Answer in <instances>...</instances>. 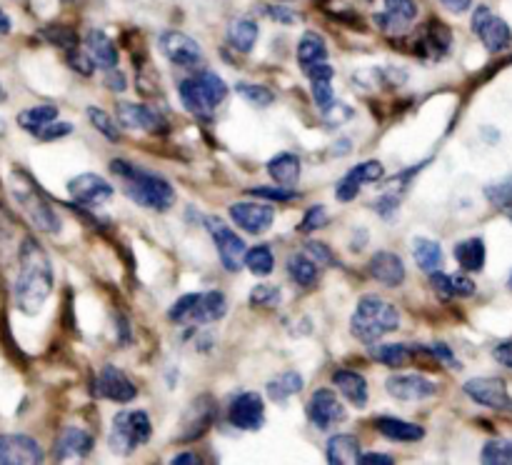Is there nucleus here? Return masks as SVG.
<instances>
[{
    "label": "nucleus",
    "mask_w": 512,
    "mask_h": 465,
    "mask_svg": "<svg viewBox=\"0 0 512 465\" xmlns=\"http://www.w3.org/2000/svg\"><path fill=\"white\" fill-rule=\"evenodd\" d=\"M230 423L240 430H260L265 423V405L263 398L253 390L240 393L230 405Z\"/></svg>",
    "instance_id": "obj_15"
},
{
    "label": "nucleus",
    "mask_w": 512,
    "mask_h": 465,
    "mask_svg": "<svg viewBox=\"0 0 512 465\" xmlns=\"http://www.w3.org/2000/svg\"><path fill=\"white\" fill-rule=\"evenodd\" d=\"M43 458L38 440L20 433L0 435V465H38L43 463Z\"/></svg>",
    "instance_id": "obj_11"
},
{
    "label": "nucleus",
    "mask_w": 512,
    "mask_h": 465,
    "mask_svg": "<svg viewBox=\"0 0 512 465\" xmlns=\"http://www.w3.org/2000/svg\"><path fill=\"white\" fill-rule=\"evenodd\" d=\"M288 273H290V278L300 285V288H310V285H315V280H318V263L303 253L290 255Z\"/></svg>",
    "instance_id": "obj_40"
},
{
    "label": "nucleus",
    "mask_w": 512,
    "mask_h": 465,
    "mask_svg": "<svg viewBox=\"0 0 512 465\" xmlns=\"http://www.w3.org/2000/svg\"><path fill=\"white\" fill-rule=\"evenodd\" d=\"M268 173L273 175V180L285 188H293L300 178V158L293 153H280L275 155L268 163Z\"/></svg>",
    "instance_id": "obj_31"
},
{
    "label": "nucleus",
    "mask_w": 512,
    "mask_h": 465,
    "mask_svg": "<svg viewBox=\"0 0 512 465\" xmlns=\"http://www.w3.org/2000/svg\"><path fill=\"white\" fill-rule=\"evenodd\" d=\"M450 43H453V35H450L448 25H443L440 20H430L423 38H420L423 53L430 55V58H443L450 50Z\"/></svg>",
    "instance_id": "obj_29"
},
{
    "label": "nucleus",
    "mask_w": 512,
    "mask_h": 465,
    "mask_svg": "<svg viewBox=\"0 0 512 465\" xmlns=\"http://www.w3.org/2000/svg\"><path fill=\"white\" fill-rule=\"evenodd\" d=\"M243 263L248 265V270L253 275H270L273 273V265H275L273 250H270L268 245H255L253 250H248V253H245Z\"/></svg>",
    "instance_id": "obj_41"
},
{
    "label": "nucleus",
    "mask_w": 512,
    "mask_h": 465,
    "mask_svg": "<svg viewBox=\"0 0 512 465\" xmlns=\"http://www.w3.org/2000/svg\"><path fill=\"white\" fill-rule=\"evenodd\" d=\"M258 23L250 18H235L233 23L228 25V43L233 45L235 50H240V53H250L255 45V40H258Z\"/></svg>",
    "instance_id": "obj_33"
},
{
    "label": "nucleus",
    "mask_w": 512,
    "mask_h": 465,
    "mask_svg": "<svg viewBox=\"0 0 512 465\" xmlns=\"http://www.w3.org/2000/svg\"><path fill=\"white\" fill-rule=\"evenodd\" d=\"M235 90L240 93V98L248 100L250 105H258V108H268L270 103L275 100V93L265 85H255V83H238Z\"/></svg>",
    "instance_id": "obj_43"
},
{
    "label": "nucleus",
    "mask_w": 512,
    "mask_h": 465,
    "mask_svg": "<svg viewBox=\"0 0 512 465\" xmlns=\"http://www.w3.org/2000/svg\"><path fill=\"white\" fill-rule=\"evenodd\" d=\"M413 255L425 273L440 270V265H443V250H440V245L435 243V240L415 238L413 240Z\"/></svg>",
    "instance_id": "obj_38"
},
{
    "label": "nucleus",
    "mask_w": 512,
    "mask_h": 465,
    "mask_svg": "<svg viewBox=\"0 0 512 465\" xmlns=\"http://www.w3.org/2000/svg\"><path fill=\"white\" fill-rule=\"evenodd\" d=\"M375 360H380L383 365H390V368H403L410 358L415 355L413 348H408L405 343H385V345H373L370 348Z\"/></svg>",
    "instance_id": "obj_39"
},
{
    "label": "nucleus",
    "mask_w": 512,
    "mask_h": 465,
    "mask_svg": "<svg viewBox=\"0 0 512 465\" xmlns=\"http://www.w3.org/2000/svg\"><path fill=\"white\" fill-rule=\"evenodd\" d=\"M48 38L53 40V43L63 45V48H73V45H75V35L70 33V30H65V28L48 30Z\"/></svg>",
    "instance_id": "obj_53"
},
{
    "label": "nucleus",
    "mask_w": 512,
    "mask_h": 465,
    "mask_svg": "<svg viewBox=\"0 0 512 465\" xmlns=\"http://www.w3.org/2000/svg\"><path fill=\"white\" fill-rule=\"evenodd\" d=\"M368 270H370V275L378 280V283L388 285V288H398V285H403V280H405L403 260H400V255L388 253V250H383V253H375L373 258H370Z\"/></svg>",
    "instance_id": "obj_23"
},
{
    "label": "nucleus",
    "mask_w": 512,
    "mask_h": 465,
    "mask_svg": "<svg viewBox=\"0 0 512 465\" xmlns=\"http://www.w3.org/2000/svg\"><path fill=\"white\" fill-rule=\"evenodd\" d=\"M70 130H73V125L70 123H55L53 120V123H48L43 130H40L38 138L40 140H55V138H63V135H68Z\"/></svg>",
    "instance_id": "obj_51"
},
{
    "label": "nucleus",
    "mask_w": 512,
    "mask_h": 465,
    "mask_svg": "<svg viewBox=\"0 0 512 465\" xmlns=\"http://www.w3.org/2000/svg\"><path fill=\"white\" fill-rule=\"evenodd\" d=\"M480 460L488 465H512V440H490Z\"/></svg>",
    "instance_id": "obj_42"
},
{
    "label": "nucleus",
    "mask_w": 512,
    "mask_h": 465,
    "mask_svg": "<svg viewBox=\"0 0 512 465\" xmlns=\"http://www.w3.org/2000/svg\"><path fill=\"white\" fill-rule=\"evenodd\" d=\"M110 170L123 180L125 195H128L133 203H138L140 208L165 213V210H170V205L175 203L173 185L165 178H160V175L135 168V165L125 163V160H113V163H110Z\"/></svg>",
    "instance_id": "obj_2"
},
{
    "label": "nucleus",
    "mask_w": 512,
    "mask_h": 465,
    "mask_svg": "<svg viewBox=\"0 0 512 465\" xmlns=\"http://www.w3.org/2000/svg\"><path fill=\"white\" fill-rule=\"evenodd\" d=\"M88 120H90V123H93L95 128H98L100 133H103L108 140H120L118 125H115V120L110 118V115L105 113V110H100V108H88Z\"/></svg>",
    "instance_id": "obj_45"
},
{
    "label": "nucleus",
    "mask_w": 512,
    "mask_h": 465,
    "mask_svg": "<svg viewBox=\"0 0 512 465\" xmlns=\"http://www.w3.org/2000/svg\"><path fill=\"white\" fill-rule=\"evenodd\" d=\"M375 428L390 440H400V443H415L425 435V430L420 425L408 423V420L400 418H390V415H383V418L375 420Z\"/></svg>",
    "instance_id": "obj_28"
},
{
    "label": "nucleus",
    "mask_w": 512,
    "mask_h": 465,
    "mask_svg": "<svg viewBox=\"0 0 512 465\" xmlns=\"http://www.w3.org/2000/svg\"><path fill=\"white\" fill-rule=\"evenodd\" d=\"M118 120L125 128L145 130V133H158L165 125V120L153 108L138 103H118Z\"/></svg>",
    "instance_id": "obj_22"
},
{
    "label": "nucleus",
    "mask_w": 512,
    "mask_h": 465,
    "mask_svg": "<svg viewBox=\"0 0 512 465\" xmlns=\"http://www.w3.org/2000/svg\"><path fill=\"white\" fill-rule=\"evenodd\" d=\"M10 190H13L15 200H18V205L23 208V213L28 215L35 228L43 230V233H60L58 213L50 208V203L40 193L38 185L23 170H13V175H10Z\"/></svg>",
    "instance_id": "obj_4"
},
{
    "label": "nucleus",
    "mask_w": 512,
    "mask_h": 465,
    "mask_svg": "<svg viewBox=\"0 0 512 465\" xmlns=\"http://www.w3.org/2000/svg\"><path fill=\"white\" fill-rule=\"evenodd\" d=\"M5 100V90H3V85H0V103H3Z\"/></svg>",
    "instance_id": "obj_59"
},
{
    "label": "nucleus",
    "mask_w": 512,
    "mask_h": 465,
    "mask_svg": "<svg viewBox=\"0 0 512 465\" xmlns=\"http://www.w3.org/2000/svg\"><path fill=\"white\" fill-rule=\"evenodd\" d=\"M50 293H53V265L48 253L33 238H25L18 250V275L13 285L15 305L20 313L35 315Z\"/></svg>",
    "instance_id": "obj_1"
},
{
    "label": "nucleus",
    "mask_w": 512,
    "mask_h": 465,
    "mask_svg": "<svg viewBox=\"0 0 512 465\" xmlns=\"http://www.w3.org/2000/svg\"><path fill=\"white\" fill-rule=\"evenodd\" d=\"M68 63H70V68L73 70H78V73H83V75H90L93 73V60H90V55H83L80 53L78 48H70V53H68Z\"/></svg>",
    "instance_id": "obj_50"
},
{
    "label": "nucleus",
    "mask_w": 512,
    "mask_h": 465,
    "mask_svg": "<svg viewBox=\"0 0 512 465\" xmlns=\"http://www.w3.org/2000/svg\"><path fill=\"white\" fill-rule=\"evenodd\" d=\"M85 48L93 63H98L103 70L118 68V50L115 43L103 33V30H88L85 33Z\"/></svg>",
    "instance_id": "obj_25"
},
{
    "label": "nucleus",
    "mask_w": 512,
    "mask_h": 465,
    "mask_svg": "<svg viewBox=\"0 0 512 465\" xmlns=\"http://www.w3.org/2000/svg\"><path fill=\"white\" fill-rule=\"evenodd\" d=\"M205 225H208L210 235H213V240H215L220 263H223L225 270H230V273H238V270L243 268V260H245L243 238H240V235H235V230H230L220 218H208L205 220Z\"/></svg>",
    "instance_id": "obj_10"
},
{
    "label": "nucleus",
    "mask_w": 512,
    "mask_h": 465,
    "mask_svg": "<svg viewBox=\"0 0 512 465\" xmlns=\"http://www.w3.org/2000/svg\"><path fill=\"white\" fill-rule=\"evenodd\" d=\"M280 298H283V293H280V288H275V285H255L253 290H250V303L253 305H263V308H275V305L280 303Z\"/></svg>",
    "instance_id": "obj_46"
},
{
    "label": "nucleus",
    "mask_w": 512,
    "mask_h": 465,
    "mask_svg": "<svg viewBox=\"0 0 512 465\" xmlns=\"http://www.w3.org/2000/svg\"><path fill=\"white\" fill-rule=\"evenodd\" d=\"M465 395L473 398L478 405L493 410H510L512 413V395L508 393V385L500 378H470L463 385Z\"/></svg>",
    "instance_id": "obj_12"
},
{
    "label": "nucleus",
    "mask_w": 512,
    "mask_h": 465,
    "mask_svg": "<svg viewBox=\"0 0 512 465\" xmlns=\"http://www.w3.org/2000/svg\"><path fill=\"white\" fill-rule=\"evenodd\" d=\"M300 390H303V375L295 373V370L280 373L278 378H273L268 383V395L275 400V403H285L288 398L298 395Z\"/></svg>",
    "instance_id": "obj_37"
},
{
    "label": "nucleus",
    "mask_w": 512,
    "mask_h": 465,
    "mask_svg": "<svg viewBox=\"0 0 512 465\" xmlns=\"http://www.w3.org/2000/svg\"><path fill=\"white\" fill-rule=\"evenodd\" d=\"M53 120H58V108H55V105H33V108L23 110V113L18 115L20 128L28 130V133L33 135H38L40 130L48 123H53Z\"/></svg>",
    "instance_id": "obj_36"
},
{
    "label": "nucleus",
    "mask_w": 512,
    "mask_h": 465,
    "mask_svg": "<svg viewBox=\"0 0 512 465\" xmlns=\"http://www.w3.org/2000/svg\"><path fill=\"white\" fill-rule=\"evenodd\" d=\"M325 55H328V48H325L323 35L315 33V30H308L298 43V63L303 65V70H308L310 65L325 60Z\"/></svg>",
    "instance_id": "obj_35"
},
{
    "label": "nucleus",
    "mask_w": 512,
    "mask_h": 465,
    "mask_svg": "<svg viewBox=\"0 0 512 465\" xmlns=\"http://www.w3.org/2000/svg\"><path fill=\"white\" fill-rule=\"evenodd\" d=\"M385 388L398 400H425L435 393V383L423 375H390Z\"/></svg>",
    "instance_id": "obj_21"
},
{
    "label": "nucleus",
    "mask_w": 512,
    "mask_h": 465,
    "mask_svg": "<svg viewBox=\"0 0 512 465\" xmlns=\"http://www.w3.org/2000/svg\"><path fill=\"white\" fill-rule=\"evenodd\" d=\"M230 218H233L235 225H240L245 233L260 235L273 225L275 210L273 205L263 203H235L230 205Z\"/></svg>",
    "instance_id": "obj_16"
},
{
    "label": "nucleus",
    "mask_w": 512,
    "mask_h": 465,
    "mask_svg": "<svg viewBox=\"0 0 512 465\" xmlns=\"http://www.w3.org/2000/svg\"><path fill=\"white\" fill-rule=\"evenodd\" d=\"M473 33L483 40L490 53H503L512 43V30L500 15H495L488 5H480L473 13Z\"/></svg>",
    "instance_id": "obj_8"
},
{
    "label": "nucleus",
    "mask_w": 512,
    "mask_h": 465,
    "mask_svg": "<svg viewBox=\"0 0 512 465\" xmlns=\"http://www.w3.org/2000/svg\"><path fill=\"white\" fill-rule=\"evenodd\" d=\"M333 383L338 385L340 393H343L355 408H365V403H368V380H365L363 375L355 373V370H335Z\"/></svg>",
    "instance_id": "obj_27"
},
{
    "label": "nucleus",
    "mask_w": 512,
    "mask_h": 465,
    "mask_svg": "<svg viewBox=\"0 0 512 465\" xmlns=\"http://www.w3.org/2000/svg\"><path fill=\"white\" fill-rule=\"evenodd\" d=\"M308 415L313 420V425H318L320 430L333 428L335 423L345 420V408L338 398H335L333 390H315L313 398L308 403Z\"/></svg>",
    "instance_id": "obj_18"
},
{
    "label": "nucleus",
    "mask_w": 512,
    "mask_h": 465,
    "mask_svg": "<svg viewBox=\"0 0 512 465\" xmlns=\"http://www.w3.org/2000/svg\"><path fill=\"white\" fill-rule=\"evenodd\" d=\"M108 88L118 90V93H120V90H125V78L115 68L108 70Z\"/></svg>",
    "instance_id": "obj_55"
},
{
    "label": "nucleus",
    "mask_w": 512,
    "mask_h": 465,
    "mask_svg": "<svg viewBox=\"0 0 512 465\" xmlns=\"http://www.w3.org/2000/svg\"><path fill=\"white\" fill-rule=\"evenodd\" d=\"M440 3L448 10H453V13H465L473 5V0H440Z\"/></svg>",
    "instance_id": "obj_54"
},
{
    "label": "nucleus",
    "mask_w": 512,
    "mask_h": 465,
    "mask_svg": "<svg viewBox=\"0 0 512 465\" xmlns=\"http://www.w3.org/2000/svg\"><path fill=\"white\" fill-rule=\"evenodd\" d=\"M5 130V123H3V118H0V133H3Z\"/></svg>",
    "instance_id": "obj_60"
},
{
    "label": "nucleus",
    "mask_w": 512,
    "mask_h": 465,
    "mask_svg": "<svg viewBox=\"0 0 512 465\" xmlns=\"http://www.w3.org/2000/svg\"><path fill=\"white\" fill-rule=\"evenodd\" d=\"M383 175L385 168L380 160H365V163L355 165V168L340 180L338 188H335V195H338L340 200H353L355 195L360 193V188H363V183H378Z\"/></svg>",
    "instance_id": "obj_20"
},
{
    "label": "nucleus",
    "mask_w": 512,
    "mask_h": 465,
    "mask_svg": "<svg viewBox=\"0 0 512 465\" xmlns=\"http://www.w3.org/2000/svg\"><path fill=\"white\" fill-rule=\"evenodd\" d=\"M8 33H10V18L0 10V35H8Z\"/></svg>",
    "instance_id": "obj_58"
},
{
    "label": "nucleus",
    "mask_w": 512,
    "mask_h": 465,
    "mask_svg": "<svg viewBox=\"0 0 512 465\" xmlns=\"http://www.w3.org/2000/svg\"><path fill=\"white\" fill-rule=\"evenodd\" d=\"M93 390L100 398L115 400V403H130V400L138 395V390L130 383L128 375H125L123 370L115 368V365H105V368L100 370V375L95 378Z\"/></svg>",
    "instance_id": "obj_14"
},
{
    "label": "nucleus",
    "mask_w": 512,
    "mask_h": 465,
    "mask_svg": "<svg viewBox=\"0 0 512 465\" xmlns=\"http://www.w3.org/2000/svg\"><path fill=\"white\" fill-rule=\"evenodd\" d=\"M70 195H73L75 203L88 205V208H95V205H103L113 198L115 188L105 178L95 173H83L78 178L70 180Z\"/></svg>",
    "instance_id": "obj_13"
},
{
    "label": "nucleus",
    "mask_w": 512,
    "mask_h": 465,
    "mask_svg": "<svg viewBox=\"0 0 512 465\" xmlns=\"http://www.w3.org/2000/svg\"><path fill=\"white\" fill-rule=\"evenodd\" d=\"M485 198L498 208H512V175L485 188Z\"/></svg>",
    "instance_id": "obj_44"
},
{
    "label": "nucleus",
    "mask_w": 512,
    "mask_h": 465,
    "mask_svg": "<svg viewBox=\"0 0 512 465\" xmlns=\"http://www.w3.org/2000/svg\"><path fill=\"white\" fill-rule=\"evenodd\" d=\"M400 325V313L390 300L380 295H363L355 305V313L350 318V330L363 343H375L383 335L393 333Z\"/></svg>",
    "instance_id": "obj_3"
},
{
    "label": "nucleus",
    "mask_w": 512,
    "mask_h": 465,
    "mask_svg": "<svg viewBox=\"0 0 512 465\" xmlns=\"http://www.w3.org/2000/svg\"><path fill=\"white\" fill-rule=\"evenodd\" d=\"M93 450V435L80 428H65L55 443V458H85Z\"/></svg>",
    "instance_id": "obj_24"
},
{
    "label": "nucleus",
    "mask_w": 512,
    "mask_h": 465,
    "mask_svg": "<svg viewBox=\"0 0 512 465\" xmlns=\"http://www.w3.org/2000/svg\"><path fill=\"white\" fill-rule=\"evenodd\" d=\"M493 358L498 360L500 365H505V368H512V340H503L500 345H495Z\"/></svg>",
    "instance_id": "obj_52"
},
{
    "label": "nucleus",
    "mask_w": 512,
    "mask_h": 465,
    "mask_svg": "<svg viewBox=\"0 0 512 465\" xmlns=\"http://www.w3.org/2000/svg\"><path fill=\"white\" fill-rule=\"evenodd\" d=\"M383 3H385V13L375 15L378 28L388 35L405 33L408 25L415 20V15H418V5H415V0H383Z\"/></svg>",
    "instance_id": "obj_17"
},
{
    "label": "nucleus",
    "mask_w": 512,
    "mask_h": 465,
    "mask_svg": "<svg viewBox=\"0 0 512 465\" xmlns=\"http://www.w3.org/2000/svg\"><path fill=\"white\" fill-rule=\"evenodd\" d=\"M510 288H512V273H510Z\"/></svg>",
    "instance_id": "obj_61"
},
{
    "label": "nucleus",
    "mask_w": 512,
    "mask_h": 465,
    "mask_svg": "<svg viewBox=\"0 0 512 465\" xmlns=\"http://www.w3.org/2000/svg\"><path fill=\"white\" fill-rule=\"evenodd\" d=\"M430 283L435 285V290H440L448 298H468V295L475 293V283L468 278V275H445L440 270H433V278Z\"/></svg>",
    "instance_id": "obj_34"
},
{
    "label": "nucleus",
    "mask_w": 512,
    "mask_h": 465,
    "mask_svg": "<svg viewBox=\"0 0 512 465\" xmlns=\"http://www.w3.org/2000/svg\"><path fill=\"white\" fill-rule=\"evenodd\" d=\"M150 418L143 410H130V413H118L113 420V430H110V450L120 455L133 453L138 445H143L150 438Z\"/></svg>",
    "instance_id": "obj_7"
},
{
    "label": "nucleus",
    "mask_w": 512,
    "mask_h": 465,
    "mask_svg": "<svg viewBox=\"0 0 512 465\" xmlns=\"http://www.w3.org/2000/svg\"><path fill=\"white\" fill-rule=\"evenodd\" d=\"M228 310V300L220 290H208V293H188L170 308L168 318L178 325H198L215 323Z\"/></svg>",
    "instance_id": "obj_6"
},
{
    "label": "nucleus",
    "mask_w": 512,
    "mask_h": 465,
    "mask_svg": "<svg viewBox=\"0 0 512 465\" xmlns=\"http://www.w3.org/2000/svg\"><path fill=\"white\" fill-rule=\"evenodd\" d=\"M308 75H310V90H313L315 103H318L323 110H328L330 105H333V78H335L333 65L320 60V63L310 65Z\"/></svg>",
    "instance_id": "obj_26"
},
{
    "label": "nucleus",
    "mask_w": 512,
    "mask_h": 465,
    "mask_svg": "<svg viewBox=\"0 0 512 465\" xmlns=\"http://www.w3.org/2000/svg\"><path fill=\"white\" fill-rule=\"evenodd\" d=\"M160 50H163L165 58H168L170 63L178 65V68L195 70L205 63L203 48L198 45V40L180 33V30H168V33L160 35Z\"/></svg>",
    "instance_id": "obj_9"
},
{
    "label": "nucleus",
    "mask_w": 512,
    "mask_h": 465,
    "mask_svg": "<svg viewBox=\"0 0 512 465\" xmlns=\"http://www.w3.org/2000/svg\"><path fill=\"white\" fill-rule=\"evenodd\" d=\"M180 463H193V465H198V463H200V458H198V455H193V453L175 455V458H173V465H180Z\"/></svg>",
    "instance_id": "obj_57"
},
{
    "label": "nucleus",
    "mask_w": 512,
    "mask_h": 465,
    "mask_svg": "<svg viewBox=\"0 0 512 465\" xmlns=\"http://www.w3.org/2000/svg\"><path fill=\"white\" fill-rule=\"evenodd\" d=\"M215 413H218V408H215L213 395H200L198 400H193V405H190L188 413H185L183 433H180L178 438L180 440L200 438V435H203L205 430L213 425Z\"/></svg>",
    "instance_id": "obj_19"
},
{
    "label": "nucleus",
    "mask_w": 512,
    "mask_h": 465,
    "mask_svg": "<svg viewBox=\"0 0 512 465\" xmlns=\"http://www.w3.org/2000/svg\"><path fill=\"white\" fill-rule=\"evenodd\" d=\"M265 13H268L270 18L278 20V23H283V25L298 23V20H300L298 10L288 8V5H268V8H265Z\"/></svg>",
    "instance_id": "obj_48"
},
{
    "label": "nucleus",
    "mask_w": 512,
    "mask_h": 465,
    "mask_svg": "<svg viewBox=\"0 0 512 465\" xmlns=\"http://www.w3.org/2000/svg\"><path fill=\"white\" fill-rule=\"evenodd\" d=\"M225 95H228V85L220 75L210 73V70H200L193 78H185L180 83V100L195 115L215 113Z\"/></svg>",
    "instance_id": "obj_5"
},
{
    "label": "nucleus",
    "mask_w": 512,
    "mask_h": 465,
    "mask_svg": "<svg viewBox=\"0 0 512 465\" xmlns=\"http://www.w3.org/2000/svg\"><path fill=\"white\" fill-rule=\"evenodd\" d=\"M325 223H328V213H325L323 205H315V208H310L308 213H305L300 230H303V233H313V230L323 228Z\"/></svg>",
    "instance_id": "obj_47"
},
{
    "label": "nucleus",
    "mask_w": 512,
    "mask_h": 465,
    "mask_svg": "<svg viewBox=\"0 0 512 465\" xmlns=\"http://www.w3.org/2000/svg\"><path fill=\"white\" fill-rule=\"evenodd\" d=\"M253 195H258V198H268V200H293L295 193L290 188H285V185H275V188H253L250 190Z\"/></svg>",
    "instance_id": "obj_49"
},
{
    "label": "nucleus",
    "mask_w": 512,
    "mask_h": 465,
    "mask_svg": "<svg viewBox=\"0 0 512 465\" xmlns=\"http://www.w3.org/2000/svg\"><path fill=\"white\" fill-rule=\"evenodd\" d=\"M328 460L335 465L360 463V443L353 435H335L328 443Z\"/></svg>",
    "instance_id": "obj_32"
},
{
    "label": "nucleus",
    "mask_w": 512,
    "mask_h": 465,
    "mask_svg": "<svg viewBox=\"0 0 512 465\" xmlns=\"http://www.w3.org/2000/svg\"><path fill=\"white\" fill-rule=\"evenodd\" d=\"M455 260L463 265V270L468 273H478L483 270L485 258H488V250H485V240L483 238H468V240H460L455 245Z\"/></svg>",
    "instance_id": "obj_30"
},
{
    "label": "nucleus",
    "mask_w": 512,
    "mask_h": 465,
    "mask_svg": "<svg viewBox=\"0 0 512 465\" xmlns=\"http://www.w3.org/2000/svg\"><path fill=\"white\" fill-rule=\"evenodd\" d=\"M360 463L365 465H373V463H393V458L390 455H380V453H370V455H360Z\"/></svg>",
    "instance_id": "obj_56"
}]
</instances>
